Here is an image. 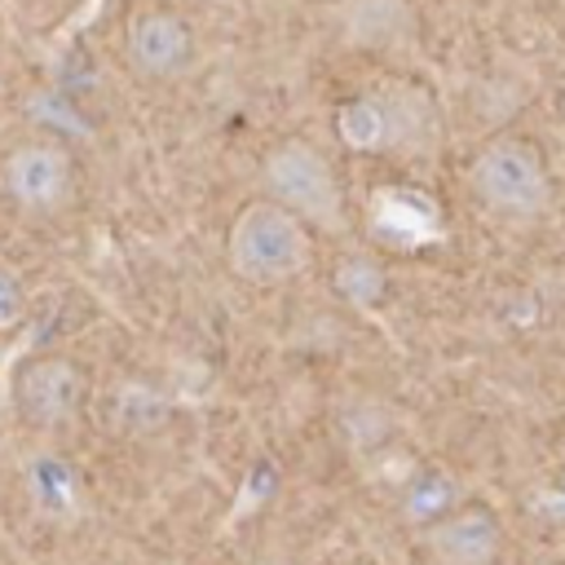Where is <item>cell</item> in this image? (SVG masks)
<instances>
[{
  "mask_svg": "<svg viewBox=\"0 0 565 565\" xmlns=\"http://www.w3.org/2000/svg\"><path fill=\"white\" fill-rule=\"evenodd\" d=\"M340 35H344V44L366 49V53L402 49L415 35V9H411V0H344Z\"/></svg>",
  "mask_w": 565,
  "mask_h": 565,
  "instance_id": "cell-9",
  "label": "cell"
},
{
  "mask_svg": "<svg viewBox=\"0 0 565 565\" xmlns=\"http://www.w3.org/2000/svg\"><path fill=\"white\" fill-rule=\"evenodd\" d=\"M88 402V375L71 358H35L22 366L13 406L31 428H62Z\"/></svg>",
  "mask_w": 565,
  "mask_h": 565,
  "instance_id": "cell-7",
  "label": "cell"
},
{
  "mask_svg": "<svg viewBox=\"0 0 565 565\" xmlns=\"http://www.w3.org/2000/svg\"><path fill=\"white\" fill-rule=\"evenodd\" d=\"M561 4H565V0H561Z\"/></svg>",
  "mask_w": 565,
  "mask_h": 565,
  "instance_id": "cell-16",
  "label": "cell"
},
{
  "mask_svg": "<svg viewBox=\"0 0 565 565\" xmlns=\"http://www.w3.org/2000/svg\"><path fill=\"white\" fill-rule=\"evenodd\" d=\"M4 190L26 212H62L75 194V159L57 141H26L4 159Z\"/></svg>",
  "mask_w": 565,
  "mask_h": 565,
  "instance_id": "cell-8",
  "label": "cell"
},
{
  "mask_svg": "<svg viewBox=\"0 0 565 565\" xmlns=\"http://www.w3.org/2000/svg\"><path fill=\"white\" fill-rule=\"evenodd\" d=\"M428 102L419 93H406V88H371V93H358L340 106L335 115V128H340V141L349 150H362V154H388V150H406V146H419V132H424V110Z\"/></svg>",
  "mask_w": 565,
  "mask_h": 565,
  "instance_id": "cell-4",
  "label": "cell"
},
{
  "mask_svg": "<svg viewBox=\"0 0 565 565\" xmlns=\"http://www.w3.org/2000/svg\"><path fill=\"white\" fill-rule=\"evenodd\" d=\"M477 203L499 221H539L552 207V168L530 137H494L468 163Z\"/></svg>",
  "mask_w": 565,
  "mask_h": 565,
  "instance_id": "cell-2",
  "label": "cell"
},
{
  "mask_svg": "<svg viewBox=\"0 0 565 565\" xmlns=\"http://www.w3.org/2000/svg\"><path fill=\"white\" fill-rule=\"evenodd\" d=\"M455 503H463L459 494H455V486L441 477V472H419L415 481H411V490L402 494V512H406V521L419 530V525H428V521H437V516H446Z\"/></svg>",
  "mask_w": 565,
  "mask_h": 565,
  "instance_id": "cell-12",
  "label": "cell"
},
{
  "mask_svg": "<svg viewBox=\"0 0 565 565\" xmlns=\"http://www.w3.org/2000/svg\"><path fill=\"white\" fill-rule=\"evenodd\" d=\"M335 291L344 296V300H353L358 309H366V305H375L380 296H384V274H380V265L375 260H366V256H344L340 265H335Z\"/></svg>",
  "mask_w": 565,
  "mask_h": 565,
  "instance_id": "cell-13",
  "label": "cell"
},
{
  "mask_svg": "<svg viewBox=\"0 0 565 565\" xmlns=\"http://www.w3.org/2000/svg\"><path fill=\"white\" fill-rule=\"evenodd\" d=\"M163 419H168V402H163L159 388L137 384V380L115 384V393H110V424L119 433H128V437L154 433V428H163Z\"/></svg>",
  "mask_w": 565,
  "mask_h": 565,
  "instance_id": "cell-10",
  "label": "cell"
},
{
  "mask_svg": "<svg viewBox=\"0 0 565 565\" xmlns=\"http://www.w3.org/2000/svg\"><path fill=\"white\" fill-rule=\"evenodd\" d=\"M543 512H547L552 521H565V468H561L556 486H547V490H543Z\"/></svg>",
  "mask_w": 565,
  "mask_h": 565,
  "instance_id": "cell-15",
  "label": "cell"
},
{
  "mask_svg": "<svg viewBox=\"0 0 565 565\" xmlns=\"http://www.w3.org/2000/svg\"><path fill=\"white\" fill-rule=\"evenodd\" d=\"M26 486H31L35 508H40V512H49V516H66V512H75V503H79V499H75V494H79L75 472H71L57 455H44L40 463H31Z\"/></svg>",
  "mask_w": 565,
  "mask_h": 565,
  "instance_id": "cell-11",
  "label": "cell"
},
{
  "mask_svg": "<svg viewBox=\"0 0 565 565\" xmlns=\"http://www.w3.org/2000/svg\"><path fill=\"white\" fill-rule=\"evenodd\" d=\"M199 57V31L177 9H141L124 31V62L137 79H181Z\"/></svg>",
  "mask_w": 565,
  "mask_h": 565,
  "instance_id": "cell-5",
  "label": "cell"
},
{
  "mask_svg": "<svg viewBox=\"0 0 565 565\" xmlns=\"http://www.w3.org/2000/svg\"><path fill=\"white\" fill-rule=\"evenodd\" d=\"M260 190L269 203L287 207L318 234H340L349 225L344 185H340L331 159L305 137H282L278 146H269V154L260 163Z\"/></svg>",
  "mask_w": 565,
  "mask_h": 565,
  "instance_id": "cell-3",
  "label": "cell"
},
{
  "mask_svg": "<svg viewBox=\"0 0 565 565\" xmlns=\"http://www.w3.org/2000/svg\"><path fill=\"white\" fill-rule=\"evenodd\" d=\"M225 260H230L234 278H243L252 287L291 282L313 260V230L260 194L234 212V221L225 230Z\"/></svg>",
  "mask_w": 565,
  "mask_h": 565,
  "instance_id": "cell-1",
  "label": "cell"
},
{
  "mask_svg": "<svg viewBox=\"0 0 565 565\" xmlns=\"http://www.w3.org/2000/svg\"><path fill=\"white\" fill-rule=\"evenodd\" d=\"M415 552L424 565H494L503 556V516L490 503H455L446 516L419 525Z\"/></svg>",
  "mask_w": 565,
  "mask_h": 565,
  "instance_id": "cell-6",
  "label": "cell"
},
{
  "mask_svg": "<svg viewBox=\"0 0 565 565\" xmlns=\"http://www.w3.org/2000/svg\"><path fill=\"white\" fill-rule=\"evenodd\" d=\"M22 313H26V291H22V278H18L9 265H0V331L18 327V322H22Z\"/></svg>",
  "mask_w": 565,
  "mask_h": 565,
  "instance_id": "cell-14",
  "label": "cell"
}]
</instances>
